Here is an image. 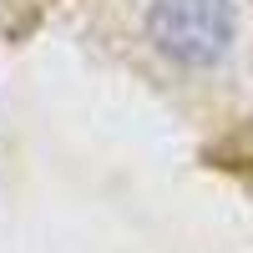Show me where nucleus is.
Instances as JSON below:
<instances>
[{
    "mask_svg": "<svg viewBox=\"0 0 253 253\" xmlns=\"http://www.w3.org/2000/svg\"><path fill=\"white\" fill-rule=\"evenodd\" d=\"M152 41L187 66H208L233 41V5L228 0H157L147 15Z\"/></svg>",
    "mask_w": 253,
    "mask_h": 253,
    "instance_id": "f257e3e1",
    "label": "nucleus"
}]
</instances>
